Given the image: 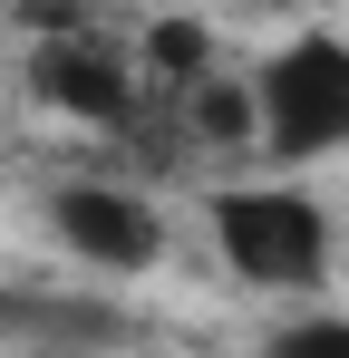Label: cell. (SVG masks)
Segmentation results:
<instances>
[{"label": "cell", "mask_w": 349, "mask_h": 358, "mask_svg": "<svg viewBox=\"0 0 349 358\" xmlns=\"http://www.w3.org/2000/svg\"><path fill=\"white\" fill-rule=\"evenodd\" d=\"M204 223L242 291H320L330 281V203L310 184H214Z\"/></svg>", "instance_id": "obj_1"}, {"label": "cell", "mask_w": 349, "mask_h": 358, "mask_svg": "<svg viewBox=\"0 0 349 358\" xmlns=\"http://www.w3.org/2000/svg\"><path fill=\"white\" fill-rule=\"evenodd\" d=\"M252 97H262V155L272 165L349 155V39L340 29H291L282 49H262Z\"/></svg>", "instance_id": "obj_2"}, {"label": "cell", "mask_w": 349, "mask_h": 358, "mask_svg": "<svg viewBox=\"0 0 349 358\" xmlns=\"http://www.w3.org/2000/svg\"><path fill=\"white\" fill-rule=\"evenodd\" d=\"M49 233L68 262H88V271H107V281H136V271H156L165 262V213L136 194V184H58L49 194Z\"/></svg>", "instance_id": "obj_3"}, {"label": "cell", "mask_w": 349, "mask_h": 358, "mask_svg": "<svg viewBox=\"0 0 349 358\" xmlns=\"http://www.w3.org/2000/svg\"><path fill=\"white\" fill-rule=\"evenodd\" d=\"M29 87L49 97L58 117H78V126H126V107H136V68L116 59V49H97L88 29L78 39H39Z\"/></svg>", "instance_id": "obj_4"}, {"label": "cell", "mask_w": 349, "mask_h": 358, "mask_svg": "<svg viewBox=\"0 0 349 358\" xmlns=\"http://www.w3.org/2000/svg\"><path fill=\"white\" fill-rule=\"evenodd\" d=\"M136 68H156L174 97H184V87H204V78L224 68V39H214V20H194V10H156V20L136 29Z\"/></svg>", "instance_id": "obj_5"}, {"label": "cell", "mask_w": 349, "mask_h": 358, "mask_svg": "<svg viewBox=\"0 0 349 358\" xmlns=\"http://www.w3.org/2000/svg\"><path fill=\"white\" fill-rule=\"evenodd\" d=\"M184 126L204 136V145H262V97H252V68L233 78L214 68L204 87H184Z\"/></svg>", "instance_id": "obj_6"}, {"label": "cell", "mask_w": 349, "mask_h": 358, "mask_svg": "<svg viewBox=\"0 0 349 358\" xmlns=\"http://www.w3.org/2000/svg\"><path fill=\"white\" fill-rule=\"evenodd\" d=\"M262 358H349V310H291L262 339Z\"/></svg>", "instance_id": "obj_7"}, {"label": "cell", "mask_w": 349, "mask_h": 358, "mask_svg": "<svg viewBox=\"0 0 349 358\" xmlns=\"http://www.w3.org/2000/svg\"><path fill=\"white\" fill-rule=\"evenodd\" d=\"M20 20H39V39H78V0H20Z\"/></svg>", "instance_id": "obj_8"}]
</instances>
